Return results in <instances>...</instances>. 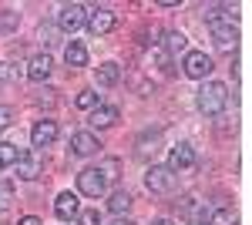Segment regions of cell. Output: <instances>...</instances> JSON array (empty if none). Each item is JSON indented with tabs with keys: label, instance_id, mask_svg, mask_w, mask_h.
I'll list each match as a JSON object with an SVG mask.
<instances>
[{
	"label": "cell",
	"instance_id": "1",
	"mask_svg": "<svg viewBox=\"0 0 252 225\" xmlns=\"http://www.w3.org/2000/svg\"><path fill=\"white\" fill-rule=\"evenodd\" d=\"M198 111L202 114H222L225 111V104H229V88L225 84H219V81H209V84H202L198 88Z\"/></svg>",
	"mask_w": 252,
	"mask_h": 225
},
{
	"label": "cell",
	"instance_id": "2",
	"mask_svg": "<svg viewBox=\"0 0 252 225\" xmlns=\"http://www.w3.org/2000/svg\"><path fill=\"white\" fill-rule=\"evenodd\" d=\"M84 24H88V31H91L94 37H101V34H111V31L118 27V14H115V10H108V7H97V10L88 14Z\"/></svg>",
	"mask_w": 252,
	"mask_h": 225
},
{
	"label": "cell",
	"instance_id": "3",
	"mask_svg": "<svg viewBox=\"0 0 252 225\" xmlns=\"http://www.w3.org/2000/svg\"><path fill=\"white\" fill-rule=\"evenodd\" d=\"M182 67H185V74H189V77L205 81V77L212 74V57L205 54V51H189L185 61H182Z\"/></svg>",
	"mask_w": 252,
	"mask_h": 225
},
{
	"label": "cell",
	"instance_id": "4",
	"mask_svg": "<svg viewBox=\"0 0 252 225\" xmlns=\"http://www.w3.org/2000/svg\"><path fill=\"white\" fill-rule=\"evenodd\" d=\"M104 188H108V182H104V175H101L97 168H84L78 175V192H81V195L97 198V195H104Z\"/></svg>",
	"mask_w": 252,
	"mask_h": 225
},
{
	"label": "cell",
	"instance_id": "5",
	"mask_svg": "<svg viewBox=\"0 0 252 225\" xmlns=\"http://www.w3.org/2000/svg\"><path fill=\"white\" fill-rule=\"evenodd\" d=\"M40 171H44V158H40V151H20V158H17V178L34 182V178H40Z\"/></svg>",
	"mask_w": 252,
	"mask_h": 225
},
{
	"label": "cell",
	"instance_id": "6",
	"mask_svg": "<svg viewBox=\"0 0 252 225\" xmlns=\"http://www.w3.org/2000/svg\"><path fill=\"white\" fill-rule=\"evenodd\" d=\"M84 20H88V10L81 3H67V7H61V14H58V27L64 34H74Z\"/></svg>",
	"mask_w": 252,
	"mask_h": 225
},
{
	"label": "cell",
	"instance_id": "7",
	"mask_svg": "<svg viewBox=\"0 0 252 225\" xmlns=\"http://www.w3.org/2000/svg\"><path fill=\"white\" fill-rule=\"evenodd\" d=\"M145 185H148V192H155V195H168V192H175V171H168V168H148Z\"/></svg>",
	"mask_w": 252,
	"mask_h": 225
},
{
	"label": "cell",
	"instance_id": "8",
	"mask_svg": "<svg viewBox=\"0 0 252 225\" xmlns=\"http://www.w3.org/2000/svg\"><path fill=\"white\" fill-rule=\"evenodd\" d=\"M54 138H58V121H51V118L37 121V125H34V131H31L34 148H47V145H54Z\"/></svg>",
	"mask_w": 252,
	"mask_h": 225
},
{
	"label": "cell",
	"instance_id": "9",
	"mask_svg": "<svg viewBox=\"0 0 252 225\" xmlns=\"http://www.w3.org/2000/svg\"><path fill=\"white\" fill-rule=\"evenodd\" d=\"M51 67H54V61H51V54H37V57H31L27 61V67H24V74L31 77V81H47L51 77Z\"/></svg>",
	"mask_w": 252,
	"mask_h": 225
},
{
	"label": "cell",
	"instance_id": "10",
	"mask_svg": "<svg viewBox=\"0 0 252 225\" xmlns=\"http://www.w3.org/2000/svg\"><path fill=\"white\" fill-rule=\"evenodd\" d=\"M195 165V148L192 145H178V148H172V158H168V171H182V168H192Z\"/></svg>",
	"mask_w": 252,
	"mask_h": 225
},
{
	"label": "cell",
	"instance_id": "11",
	"mask_svg": "<svg viewBox=\"0 0 252 225\" xmlns=\"http://www.w3.org/2000/svg\"><path fill=\"white\" fill-rule=\"evenodd\" d=\"M54 215L64 219V222L74 219V215H78V195H74V192H61L58 202H54Z\"/></svg>",
	"mask_w": 252,
	"mask_h": 225
},
{
	"label": "cell",
	"instance_id": "12",
	"mask_svg": "<svg viewBox=\"0 0 252 225\" xmlns=\"http://www.w3.org/2000/svg\"><path fill=\"white\" fill-rule=\"evenodd\" d=\"M71 148H74V155H81V158H88V155H97V138L91 131H78L74 138H71Z\"/></svg>",
	"mask_w": 252,
	"mask_h": 225
},
{
	"label": "cell",
	"instance_id": "13",
	"mask_svg": "<svg viewBox=\"0 0 252 225\" xmlns=\"http://www.w3.org/2000/svg\"><path fill=\"white\" fill-rule=\"evenodd\" d=\"M115 121H118V108H111V104H97L91 111V125L94 128H111Z\"/></svg>",
	"mask_w": 252,
	"mask_h": 225
},
{
	"label": "cell",
	"instance_id": "14",
	"mask_svg": "<svg viewBox=\"0 0 252 225\" xmlns=\"http://www.w3.org/2000/svg\"><path fill=\"white\" fill-rule=\"evenodd\" d=\"M118 81H121V67H118L115 61H104V64L97 67V84H104V88H115Z\"/></svg>",
	"mask_w": 252,
	"mask_h": 225
},
{
	"label": "cell",
	"instance_id": "15",
	"mask_svg": "<svg viewBox=\"0 0 252 225\" xmlns=\"http://www.w3.org/2000/svg\"><path fill=\"white\" fill-rule=\"evenodd\" d=\"M64 61H67V67H84L88 64V47L78 44V40H71L67 51H64Z\"/></svg>",
	"mask_w": 252,
	"mask_h": 225
},
{
	"label": "cell",
	"instance_id": "16",
	"mask_svg": "<svg viewBox=\"0 0 252 225\" xmlns=\"http://www.w3.org/2000/svg\"><path fill=\"white\" fill-rule=\"evenodd\" d=\"M20 77H24V64H14V61H3V64H0V81L14 84Z\"/></svg>",
	"mask_w": 252,
	"mask_h": 225
},
{
	"label": "cell",
	"instance_id": "17",
	"mask_svg": "<svg viewBox=\"0 0 252 225\" xmlns=\"http://www.w3.org/2000/svg\"><path fill=\"white\" fill-rule=\"evenodd\" d=\"M185 44H189V40H185V34H178V31L165 34V51H168V54H182V51H185Z\"/></svg>",
	"mask_w": 252,
	"mask_h": 225
},
{
	"label": "cell",
	"instance_id": "18",
	"mask_svg": "<svg viewBox=\"0 0 252 225\" xmlns=\"http://www.w3.org/2000/svg\"><path fill=\"white\" fill-rule=\"evenodd\" d=\"M108 208H111L115 215L128 212V208H131V195H128V192H115V195H111V202H108Z\"/></svg>",
	"mask_w": 252,
	"mask_h": 225
},
{
	"label": "cell",
	"instance_id": "19",
	"mask_svg": "<svg viewBox=\"0 0 252 225\" xmlns=\"http://www.w3.org/2000/svg\"><path fill=\"white\" fill-rule=\"evenodd\" d=\"M17 158H20V148L17 145H0V168H7V165H17Z\"/></svg>",
	"mask_w": 252,
	"mask_h": 225
},
{
	"label": "cell",
	"instance_id": "20",
	"mask_svg": "<svg viewBox=\"0 0 252 225\" xmlns=\"http://www.w3.org/2000/svg\"><path fill=\"white\" fill-rule=\"evenodd\" d=\"M20 17L14 10H0V34H10V31H17Z\"/></svg>",
	"mask_w": 252,
	"mask_h": 225
},
{
	"label": "cell",
	"instance_id": "21",
	"mask_svg": "<svg viewBox=\"0 0 252 225\" xmlns=\"http://www.w3.org/2000/svg\"><path fill=\"white\" fill-rule=\"evenodd\" d=\"M209 225H235V212L232 208H219L215 215H209Z\"/></svg>",
	"mask_w": 252,
	"mask_h": 225
},
{
	"label": "cell",
	"instance_id": "22",
	"mask_svg": "<svg viewBox=\"0 0 252 225\" xmlns=\"http://www.w3.org/2000/svg\"><path fill=\"white\" fill-rule=\"evenodd\" d=\"M78 108H84V111H94V108H97V94H94V91H81V94H78Z\"/></svg>",
	"mask_w": 252,
	"mask_h": 225
},
{
	"label": "cell",
	"instance_id": "23",
	"mask_svg": "<svg viewBox=\"0 0 252 225\" xmlns=\"http://www.w3.org/2000/svg\"><path fill=\"white\" fill-rule=\"evenodd\" d=\"M148 151H152V155L158 151V134H152V138H141V141H138V155H148Z\"/></svg>",
	"mask_w": 252,
	"mask_h": 225
},
{
	"label": "cell",
	"instance_id": "24",
	"mask_svg": "<svg viewBox=\"0 0 252 225\" xmlns=\"http://www.w3.org/2000/svg\"><path fill=\"white\" fill-rule=\"evenodd\" d=\"M10 121H14V108L0 104V131H7V128H10Z\"/></svg>",
	"mask_w": 252,
	"mask_h": 225
},
{
	"label": "cell",
	"instance_id": "25",
	"mask_svg": "<svg viewBox=\"0 0 252 225\" xmlns=\"http://www.w3.org/2000/svg\"><path fill=\"white\" fill-rule=\"evenodd\" d=\"M10 198H14V188H10V182H0V208L10 205Z\"/></svg>",
	"mask_w": 252,
	"mask_h": 225
},
{
	"label": "cell",
	"instance_id": "26",
	"mask_svg": "<svg viewBox=\"0 0 252 225\" xmlns=\"http://www.w3.org/2000/svg\"><path fill=\"white\" fill-rule=\"evenodd\" d=\"M78 225H101V215H97L94 208H91V212H81V215H78Z\"/></svg>",
	"mask_w": 252,
	"mask_h": 225
},
{
	"label": "cell",
	"instance_id": "27",
	"mask_svg": "<svg viewBox=\"0 0 252 225\" xmlns=\"http://www.w3.org/2000/svg\"><path fill=\"white\" fill-rule=\"evenodd\" d=\"M34 104H47V108H51V104H54V91H51V88L37 91V94H34Z\"/></svg>",
	"mask_w": 252,
	"mask_h": 225
},
{
	"label": "cell",
	"instance_id": "28",
	"mask_svg": "<svg viewBox=\"0 0 252 225\" xmlns=\"http://www.w3.org/2000/svg\"><path fill=\"white\" fill-rule=\"evenodd\" d=\"M40 40H44V44H54V31H51V27H47V31H40Z\"/></svg>",
	"mask_w": 252,
	"mask_h": 225
},
{
	"label": "cell",
	"instance_id": "29",
	"mask_svg": "<svg viewBox=\"0 0 252 225\" xmlns=\"http://www.w3.org/2000/svg\"><path fill=\"white\" fill-rule=\"evenodd\" d=\"M17 225H40V219H34V215H27V219H20Z\"/></svg>",
	"mask_w": 252,
	"mask_h": 225
},
{
	"label": "cell",
	"instance_id": "30",
	"mask_svg": "<svg viewBox=\"0 0 252 225\" xmlns=\"http://www.w3.org/2000/svg\"><path fill=\"white\" fill-rule=\"evenodd\" d=\"M152 225H175V222H168V219H158V222H152Z\"/></svg>",
	"mask_w": 252,
	"mask_h": 225
},
{
	"label": "cell",
	"instance_id": "31",
	"mask_svg": "<svg viewBox=\"0 0 252 225\" xmlns=\"http://www.w3.org/2000/svg\"><path fill=\"white\" fill-rule=\"evenodd\" d=\"M115 225H135V222H128V219H118V222Z\"/></svg>",
	"mask_w": 252,
	"mask_h": 225
}]
</instances>
